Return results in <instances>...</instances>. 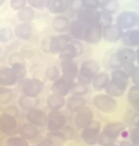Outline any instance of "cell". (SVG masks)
I'll return each mask as SVG.
<instances>
[{
    "instance_id": "680465c9",
    "label": "cell",
    "mask_w": 139,
    "mask_h": 146,
    "mask_svg": "<svg viewBox=\"0 0 139 146\" xmlns=\"http://www.w3.org/2000/svg\"><path fill=\"white\" fill-rule=\"evenodd\" d=\"M1 52H2V48H1V47L0 46V54L1 53Z\"/></svg>"
},
{
    "instance_id": "e0dca14e",
    "label": "cell",
    "mask_w": 139,
    "mask_h": 146,
    "mask_svg": "<svg viewBox=\"0 0 139 146\" xmlns=\"http://www.w3.org/2000/svg\"><path fill=\"white\" fill-rule=\"evenodd\" d=\"M60 66L62 76L72 80H74L77 78L79 68L74 60H62Z\"/></svg>"
},
{
    "instance_id": "d590c367",
    "label": "cell",
    "mask_w": 139,
    "mask_h": 146,
    "mask_svg": "<svg viewBox=\"0 0 139 146\" xmlns=\"http://www.w3.org/2000/svg\"><path fill=\"white\" fill-rule=\"evenodd\" d=\"M13 97V91L11 89L8 87L0 86V104H8L12 100Z\"/></svg>"
},
{
    "instance_id": "74e56055",
    "label": "cell",
    "mask_w": 139,
    "mask_h": 146,
    "mask_svg": "<svg viewBox=\"0 0 139 146\" xmlns=\"http://www.w3.org/2000/svg\"><path fill=\"white\" fill-rule=\"evenodd\" d=\"M12 69L16 74L19 80H23L27 75V70L25 64L23 62H15L11 65Z\"/></svg>"
},
{
    "instance_id": "603a6c76",
    "label": "cell",
    "mask_w": 139,
    "mask_h": 146,
    "mask_svg": "<svg viewBox=\"0 0 139 146\" xmlns=\"http://www.w3.org/2000/svg\"><path fill=\"white\" fill-rule=\"evenodd\" d=\"M14 34L17 38L21 40H30L33 34V27L30 23H21L15 27Z\"/></svg>"
},
{
    "instance_id": "4316f807",
    "label": "cell",
    "mask_w": 139,
    "mask_h": 146,
    "mask_svg": "<svg viewBox=\"0 0 139 146\" xmlns=\"http://www.w3.org/2000/svg\"><path fill=\"white\" fill-rule=\"evenodd\" d=\"M110 81V78L107 73L105 72H101L94 77L92 81V85L96 91H102L105 89Z\"/></svg>"
},
{
    "instance_id": "816d5d0a",
    "label": "cell",
    "mask_w": 139,
    "mask_h": 146,
    "mask_svg": "<svg viewBox=\"0 0 139 146\" xmlns=\"http://www.w3.org/2000/svg\"><path fill=\"white\" fill-rule=\"evenodd\" d=\"M119 146H133L130 142L127 141H121Z\"/></svg>"
},
{
    "instance_id": "3957f363",
    "label": "cell",
    "mask_w": 139,
    "mask_h": 146,
    "mask_svg": "<svg viewBox=\"0 0 139 146\" xmlns=\"http://www.w3.org/2000/svg\"><path fill=\"white\" fill-rule=\"evenodd\" d=\"M100 70V64L96 60H85L81 64L79 70L78 81L87 85L90 84L94 77L99 73Z\"/></svg>"
},
{
    "instance_id": "e575fe53",
    "label": "cell",
    "mask_w": 139,
    "mask_h": 146,
    "mask_svg": "<svg viewBox=\"0 0 139 146\" xmlns=\"http://www.w3.org/2000/svg\"><path fill=\"white\" fill-rule=\"evenodd\" d=\"M48 137L47 139L52 141L54 146H63L68 139L64 132L59 131L51 132Z\"/></svg>"
},
{
    "instance_id": "d4e9b609",
    "label": "cell",
    "mask_w": 139,
    "mask_h": 146,
    "mask_svg": "<svg viewBox=\"0 0 139 146\" xmlns=\"http://www.w3.org/2000/svg\"><path fill=\"white\" fill-rule=\"evenodd\" d=\"M71 21L67 16L59 15L53 18L51 26L55 32L65 33L68 31Z\"/></svg>"
},
{
    "instance_id": "ee69618b",
    "label": "cell",
    "mask_w": 139,
    "mask_h": 146,
    "mask_svg": "<svg viewBox=\"0 0 139 146\" xmlns=\"http://www.w3.org/2000/svg\"><path fill=\"white\" fill-rule=\"evenodd\" d=\"M83 8L82 0H70L69 9L71 11L77 14Z\"/></svg>"
},
{
    "instance_id": "484cf974",
    "label": "cell",
    "mask_w": 139,
    "mask_h": 146,
    "mask_svg": "<svg viewBox=\"0 0 139 146\" xmlns=\"http://www.w3.org/2000/svg\"><path fill=\"white\" fill-rule=\"evenodd\" d=\"M86 100L83 96H72L67 102V108L71 113H76L84 107Z\"/></svg>"
},
{
    "instance_id": "6f0895ef",
    "label": "cell",
    "mask_w": 139,
    "mask_h": 146,
    "mask_svg": "<svg viewBox=\"0 0 139 146\" xmlns=\"http://www.w3.org/2000/svg\"><path fill=\"white\" fill-rule=\"evenodd\" d=\"M137 126H138V128H139V121L138 122V123H137Z\"/></svg>"
},
{
    "instance_id": "9f6ffc18",
    "label": "cell",
    "mask_w": 139,
    "mask_h": 146,
    "mask_svg": "<svg viewBox=\"0 0 139 146\" xmlns=\"http://www.w3.org/2000/svg\"><path fill=\"white\" fill-rule=\"evenodd\" d=\"M117 146L116 145H115V144H113V143H112V144H108V145H105V146Z\"/></svg>"
},
{
    "instance_id": "6da1fadb",
    "label": "cell",
    "mask_w": 139,
    "mask_h": 146,
    "mask_svg": "<svg viewBox=\"0 0 139 146\" xmlns=\"http://www.w3.org/2000/svg\"><path fill=\"white\" fill-rule=\"evenodd\" d=\"M128 75L121 68L112 71L110 81L105 88L107 94L112 97H120L125 93L129 84Z\"/></svg>"
},
{
    "instance_id": "bcb514c9",
    "label": "cell",
    "mask_w": 139,
    "mask_h": 146,
    "mask_svg": "<svg viewBox=\"0 0 139 146\" xmlns=\"http://www.w3.org/2000/svg\"><path fill=\"white\" fill-rule=\"evenodd\" d=\"M100 11H102V19L100 23L103 27L106 25H109L110 24H112L113 22L112 15H110L109 14L103 11L102 10Z\"/></svg>"
},
{
    "instance_id": "7c38bea8",
    "label": "cell",
    "mask_w": 139,
    "mask_h": 146,
    "mask_svg": "<svg viewBox=\"0 0 139 146\" xmlns=\"http://www.w3.org/2000/svg\"><path fill=\"white\" fill-rule=\"evenodd\" d=\"M100 129V123L94 121L90 125L83 129L81 138L86 144L94 145L98 141Z\"/></svg>"
},
{
    "instance_id": "f1b7e54d",
    "label": "cell",
    "mask_w": 139,
    "mask_h": 146,
    "mask_svg": "<svg viewBox=\"0 0 139 146\" xmlns=\"http://www.w3.org/2000/svg\"><path fill=\"white\" fill-rule=\"evenodd\" d=\"M66 99L63 96L56 94H51L47 100V105L51 111H59L66 105Z\"/></svg>"
},
{
    "instance_id": "5b68a950",
    "label": "cell",
    "mask_w": 139,
    "mask_h": 146,
    "mask_svg": "<svg viewBox=\"0 0 139 146\" xmlns=\"http://www.w3.org/2000/svg\"><path fill=\"white\" fill-rule=\"evenodd\" d=\"M117 25L123 30L132 29L139 23V14L136 12L124 10L119 14Z\"/></svg>"
},
{
    "instance_id": "7dc6e473",
    "label": "cell",
    "mask_w": 139,
    "mask_h": 146,
    "mask_svg": "<svg viewBox=\"0 0 139 146\" xmlns=\"http://www.w3.org/2000/svg\"><path fill=\"white\" fill-rule=\"evenodd\" d=\"M132 146H139V128H137L132 130L130 134Z\"/></svg>"
},
{
    "instance_id": "60d3db41",
    "label": "cell",
    "mask_w": 139,
    "mask_h": 146,
    "mask_svg": "<svg viewBox=\"0 0 139 146\" xmlns=\"http://www.w3.org/2000/svg\"><path fill=\"white\" fill-rule=\"evenodd\" d=\"M7 146H29L25 139L21 137H10L6 142Z\"/></svg>"
},
{
    "instance_id": "8fae6325",
    "label": "cell",
    "mask_w": 139,
    "mask_h": 146,
    "mask_svg": "<svg viewBox=\"0 0 139 146\" xmlns=\"http://www.w3.org/2000/svg\"><path fill=\"white\" fill-rule=\"evenodd\" d=\"M103 28L100 23L86 26L83 41L89 44H96L100 43L103 38Z\"/></svg>"
},
{
    "instance_id": "44dd1931",
    "label": "cell",
    "mask_w": 139,
    "mask_h": 146,
    "mask_svg": "<svg viewBox=\"0 0 139 146\" xmlns=\"http://www.w3.org/2000/svg\"><path fill=\"white\" fill-rule=\"evenodd\" d=\"M70 0H46V8L53 14H62L69 9Z\"/></svg>"
},
{
    "instance_id": "b9f144b4",
    "label": "cell",
    "mask_w": 139,
    "mask_h": 146,
    "mask_svg": "<svg viewBox=\"0 0 139 146\" xmlns=\"http://www.w3.org/2000/svg\"><path fill=\"white\" fill-rule=\"evenodd\" d=\"M83 8L98 10L100 6V1L98 0H82Z\"/></svg>"
},
{
    "instance_id": "c3c4849f",
    "label": "cell",
    "mask_w": 139,
    "mask_h": 146,
    "mask_svg": "<svg viewBox=\"0 0 139 146\" xmlns=\"http://www.w3.org/2000/svg\"><path fill=\"white\" fill-rule=\"evenodd\" d=\"M130 78L134 85H139V66H136L135 70Z\"/></svg>"
},
{
    "instance_id": "11a10c76",
    "label": "cell",
    "mask_w": 139,
    "mask_h": 146,
    "mask_svg": "<svg viewBox=\"0 0 139 146\" xmlns=\"http://www.w3.org/2000/svg\"><path fill=\"white\" fill-rule=\"evenodd\" d=\"M128 133L126 132V131H123L122 132V137H126L127 135H128Z\"/></svg>"
},
{
    "instance_id": "7a4b0ae2",
    "label": "cell",
    "mask_w": 139,
    "mask_h": 146,
    "mask_svg": "<svg viewBox=\"0 0 139 146\" xmlns=\"http://www.w3.org/2000/svg\"><path fill=\"white\" fill-rule=\"evenodd\" d=\"M125 128L126 125L121 122H112L106 124L103 131L99 135L98 144L103 146L112 144Z\"/></svg>"
},
{
    "instance_id": "52a82bcc",
    "label": "cell",
    "mask_w": 139,
    "mask_h": 146,
    "mask_svg": "<svg viewBox=\"0 0 139 146\" xmlns=\"http://www.w3.org/2000/svg\"><path fill=\"white\" fill-rule=\"evenodd\" d=\"M84 52V46L81 41L74 40L65 46L59 52L61 60H74L79 57Z\"/></svg>"
},
{
    "instance_id": "f5cc1de1",
    "label": "cell",
    "mask_w": 139,
    "mask_h": 146,
    "mask_svg": "<svg viewBox=\"0 0 139 146\" xmlns=\"http://www.w3.org/2000/svg\"><path fill=\"white\" fill-rule=\"evenodd\" d=\"M136 51V54H137V62L139 64V47H138Z\"/></svg>"
},
{
    "instance_id": "1f68e13d",
    "label": "cell",
    "mask_w": 139,
    "mask_h": 146,
    "mask_svg": "<svg viewBox=\"0 0 139 146\" xmlns=\"http://www.w3.org/2000/svg\"><path fill=\"white\" fill-rule=\"evenodd\" d=\"M17 16L21 23H30L35 17L36 12L34 8L28 5L19 11Z\"/></svg>"
},
{
    "instance_id": "277c9868",
    "label": "cell",
    "mask_w": 139,
    "mask_h": 146,
    "mask_svg": "<svg viewBox=\"0 0 139 146\" xmlns=\"http://www.w3.org/2000/svg\"><path fill=\"white\" fill-rule=\"evenodd\" d=\"M93 103L98 110L105 113H113L118 107L117 100L107 94H98L94 96Z\"/></svg>"
},
{
    "instance_id": "9a60e30c",
    "label": "cell",
    "mask_w": 139,
    "mask_h": 146,
    "mask_svg": "<svg viewBox=\"0 0 139 146\" xmlns=\"http://www.w3.org/2000/svg\"><path fill=\"white\" fill-rule=\"evenodd\" d=\"M123 30L117 24L112 23L103 28V38L109 43H114L120 40L123 36Z\"/></svg>"
},
{
    "instance_id": "ac0fdd59",
    "label": "cell",
    "mask_w": 139,
    "mask_h": 146,
    "mask_svg": "<svg viewBox=\"0 0 139 146\" xmlns=\"http://www.w3.org/2000/svg\"><path fill=\"white\" fill-rule=\"evenodd\" d=\"M18 81V77L11 67L0 66L1 86H11L15 84Z\"/></svg>"
},
{
    "instance_id": "4fadbf2b",
    "label": "cell",
    "mask_w": 139,
    "mask_h": 146,
    "mask_svg": "<svg viewBox=\"0 0 139 146\" xmlns=\"http://www.w3.org/2000/svg\"><path fill=\"white\" fill-rule=\"evenodd\" d=\"M74 84V80L69 79L62 76L53 82L51 90L54 94L65 96L71 92Z\"/></svg>"
},
{
    "instance_id": "83f0119b",
    "label": "cell",
    "mask_w": 139,
    "mask_h": 146,
    "mask_svg": "<svg viewBox=\"0 0 139 146\" xmlns=\"http://www.w3.org/2000/svg\"><path fill=\"white\" fill-rule=\"evenodd\" d=\"M116 50H110L105 55L104 58V66L113 71L117 68H121V64L119 62Z\"/></svg>"
},
{
    "instance_id": "9c48e42d",
    "label": "cell",
    "mask_w": 139,
    "mask_h": 146,
    "mask_svg": "<svg viewBox=\"0 0 139 146\" xmlns=\"http://www.w3.org/2000/svg\"><path fill=\"white\" fill-rule=\"evenodd\" d=\"M71 41V36L68 35L60 34L51 36L47 40V49L49 52L53 54H59L62 49Z\"/></svg>"
},
{
    "instance_id": "ba28073f",
    "label": "cell",
    "mask_w": 139,
    "mask_h": 146,
    "mask_svg": "<svg viewBox=\"0 0 139 146\" xmlns=\"http://www.w3.org/2000/svg\"><path fill=\"white\" fill-rule=\"evenodd\" d=\"M18 123L14 115L9 113L0 115V130L7 135H13L18 132Z\"/></svg>"
},
{
    "instance_id": "d6a6232c",
    "label": "cell",
    "mask_w": 139,
    "mask_h": 146,
    "mask_svg": "<svg viewBox=\"0 0 139 146\" xmlns=\"http://www.w3.org/2000/svg\"><path fill=\"white\" fill-rule=\"evenodd\" d=\"M120 4L117 0H103L100 1V10L110 15H113L118 11Z\"/></svg>"
},
{
    "instance_id": "f35d334b",
    "label": "cell",
    "mask_w": 139,
    "mask_h": 146,
    "mask_svg": "<svg viewBox=\"0 0 139 146\" xmlns=\"http://www.w3.org/2000/svg\"><path fill=\"white\" fill-rule=\"evenodd\" d=\"M14 32L8 27L0 28V43H7L10 41L13 36Z\"/></svg>"
},
{
    "instance_id": "8992f818",
    "label": "cell",
    "mask_w": 139,
    "mask_h": 146,
    "mask_svg": "<svg viewBox=\"0 0 139 146\" xmlns=\"http://www.w3.org/2000/svg\"><path fill=\"white\" fill-rule=\"evenodd\" d=\"M22 81L23 94L29 97L37 98L44 88L43 82L37 78H27L23 79Z\"/></svg>"
},
{
    "instance_id": "f6af8a7d",
    "label": "cell",
    "mask_w": 139,
    "mask_h": 146,
    "mask_svg": "<svg viewBox=\"0 0 139 146\" xmlns=\"http://www.w3.org/2000/svg\"><path fill=\"white\" fill-rule=\"evenodd\" d=\"M27 3L34 9L42 10L46 7V0H27Z\"/></svg>"
},
{
    "instance_id": "7bdbcfd3",
    "label": "cell",
    "mask_w": 139,
    "mask_h": 146,
    "mask_svg": "<svg viewBox=\"0 0 139 146\" xmlns=\"http://www.w3.org/2000/svg\"><path fill=\"white\" fill-rule=\"evenodd\" d=\"M27 1L26 0H10V6L14 11H20L27 6Z\"/></svg>"
},
{
    "instance_id": "f907efd6",
    "label": "cell",
    "mask_w": 139,
    "mask_h": 146,
    "mask_svg": "<svg viewBox=\"0 0 139 146\" xmlns=\"http://www.w3.org/2000/svg\"><path fill=\"white\" fill-rule=\"evenodd\" d=\"M37 146H54V145L50 139H46L40 141Z\"/></svg>"
},
{
    "instance_id": "7402d4cb",
    "label": "cell",
    "mask_w": 139,
    "mask_h": 146,
    "mask_svg": "<svg viewBox=\"0 0 139 146\" xmlns=\"http://www.w3.org/2000/svg\"><path fill=\"white\" fill-rule=\"evenodd\" d=\"M121 41L127 47H139V29H132L124 32Z\"/></svg>"
},
{
    "instance_id": "681fc988",
    "label": "cell",
    "mask_w": 139,
    "mask_h": 146,
    "mask_svg": "<svg viewBox=\"0 0 139 146\" xmlns=\"http://www.w3.org/2000/svg\"><path fill=\"white\" fill-rule=\"evenodd\" d=\"M63 132L66 135L68 139H70L72 138H73L74 135V132L73 128L70 126H67L64 128Z\"/></svg>"
},
{
    "instance_id": "4dcf8cb0",
    "label": "cell",
    "mask_w": 139,
    "mask_h": 146,
    "mask_svg": "<svg viewBox=\"0 0 139 146\" xmlns=\"http://www.w3.org/2000/svg\"><path fill=\"white\" fill-rule=\"evenodd\" d=\"M18 104L23 110L30 111L35 109L39 104V100L37 98H32L23 94L18 98Z\"/></svg>"
},
{
    "instance_id": "836d02e7",
    "label": "cell",
    "mask_w": 139,
    "mask_h": 146,
    "mask_svg": "<svg viewBox=\"0 0 139 146\" xmlns=\"http://www.w3.org/2000/svg\"><path fill=\"white\" fill-rule=\"evenodd\" d=\"M128 98L130 105L139 109V85H134L130 87L128 92Z\"/></svg>"
},
{
    "instance_id": "5bb4252c",
    "label": "cell",
    "mask_w": 139,
    "mask_h": 146,
    "mask_svg": "<svg viewBox=\"0 0 139 146\" xmlns=\"http://www.w3.org/2000/svg\"><path fill=\"white\" fill-rule=\"evenodd\" d=\"M94 113L91 108L85 106L78 112L75 118V123L77 127L84 129L94 121Z\"/></svg>"
},
{
    "instance_id": "cb8c5ba5",
    "label": "cell",
    "mask_w": 139,
    "mask_h": 146,
    "mask_svg": "<svg viewBox=\"0 0 139 146\" xmlns=\"http://www.w3.org/2000/svg\"><path fill=\"white\" fill-rule=\"evenodd\" d=\"M86 26L77 19L71 21L69 32L71 36L77 41L83 40L85 30Z\"/></svg>"
},
{
    "instance_id": "ab89813d",
    "label": "cell",
    "mask_w": 139,
    "mask_h": 146,
    "mask_svg": "<svg viewBox=\"0 0 139 146\" xmlns=\"http://www.w3.org/2000/svg\"><path fill=\"white\" fill-rule=\"evenodd\" d=\"M45 75L48 80L53 82L61 77L59 68L56 65H51L49 66L46 69Z\"/></svg>"
},
{
    "instance_id": "f546056e",
    "label": "cell",
    "mask_w": 139,
    "mask_h": 146,
    "mask_svg": "<svg viewBox=\"0 0 139 146\" xmlns=\"http://www.w3.org/2000/svg\"><path fill=\"white\" fill-rule=\"evenodd\" d=\"M39 131L36 126L31 123H25L20 130L21 137L25 140H31L36 138Z\"/></svg>"
},
{
    "instance_id": "8d00e7d4",
    "label": "cell",
    "mask_w": 139,
    "mask_h": 146,
    "mask_svg": "<svg viewBox=\"0 0 139 146\" xmlns=\"http://www.w3.org/2000/svg\"><path fill=\"white\" fill-rule=\"evenodd\" d=\"M89 92V88L87 85L82 83L75 82V84L71 90V93L73 96H83L86 95Z\"/></svg>"
},
{
    "instance_id": "2e32d148",
    "label": "cell",
    "mask_w": 139,
    "mask_h": 146,
    "mask_svg": "<svg viewBox=\"0 0 139 146\" xmlns=\"http://www.w3.org/2000/svg\"><path fill=\"white\" fill-rule=\"evenodd\" d=\"M66 123V118L59 111H52L48 116L47 126L51 131H57L64 127Z\"/></svg>"
},
{
    "instance_id": "ffe728a7",
    "label": "cell",
    "mask_w": 139,
    "mask_h": 146,
    "mask_svg": "<svg viewBox=\"0 0 139 146\" xmlns=\"http://www.w3.org/2000/svg\"><path fill=\"white\" fill-rule=\"evenodd\" d=\"M27 118L31 124L39 127H44L48 122V116L45 113L36 108L28 112Z\"/></svg>"
},
{
    "instance_id": "db71d44e",
    "label": "cell",
    "mask_w": 139,
    "mask_h": 146,
    "mask_svg": "<svg viewBox=\"0 0 139 146\" xmlns=\"http://www.w3.org/2000/svg\"><path fill=\"white\" fill-rule=\"evenodd\" d=\"M5 2V0H0V7L2 6L3 5H4Z\"/></svg>"
},
{
    "instance_id": "30bf717a",
    "label": "cell",
    "mask_w": 139,
    "mask_h": 146,
    "mask_svg": "<svg viewBox=\"0 0 139 146\" xmlns=\"http://www.w3.org/2000/svg\"><path fill=\"white\" fill-rule=\"evenodd\" d=\"M77 19L86 26L100 23L102 19V11L99 10L82 8L77 14Z\"/></svg>"
},
{
    "instance_id": "d6986e66",
    "label": "cell",
    "mask_w": 139,
    "mask_h": 146,
    "mask_svg": "<svg viewBox=\"0 0 139 146\" xmlns=\"http://www.w3.org/2000/svg\"><path fill=\"white\" fill-rule=\"evenodd\" d=\"M119 62L121 64V68L126 65L135 64L137 61L136 51L130 47H124L117 49L116 51Z\"/></svg>"
}]
</instances>
